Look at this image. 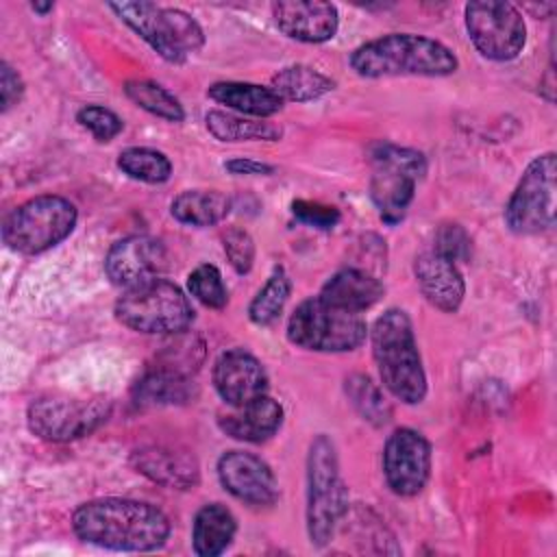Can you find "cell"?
<instances>
[{"instance_id":"obj_21","label":"cell","mask_w":557,"mask_h":557,"mask_svg":"<svg viewBox=\"0 0 557 557\" xmlns=\"http://www.w3.org/2000/svg\"><path fill=\"white\" fill-rule=\"evenodd\" d=\"M383 292L385 287L379 281V276L348 265L331 274L318 296L331 307H337L350 313H361L372 305H376Z\"/></svg>"},{"instance_id":"obj_34","label":"cell","mask_w":557,"mask_h":557,"mask_svg":"<svg viewBox=\"0 0 557 557\" xmlns=\"http://www.w3.org/2000/svg\"><path fill=\"white\" fill-rule=\"evenodd\" d=\"M222 246H224V255H226L231 268L237 274H248L252 270V263H255V239L250 237L248 231H244L239 226H231L222 235Z\"/></svg>"},{"instance_id":"obj_4","label":"cell","mask_w":557,"mask_h":557,"mask_svg":"<svg viewBox=\"0 0 557 557\" xmlns=\"http://www.w3.org/2000/svg\"><path fill=\"white\" fill-rule=\"evenodd\" d=\"M348 513V487L339 474L333 440L315 435L307 453V533L313 546H326Z\"/></svg>"},{"instance_id":"obj_18","label":"cell","mask_w":557,"mask_h":557,"mask_svg":"<svg viewBox=\"0 0 557 557\" xmlns=\"http://www.w3.org/2000/svg\"><path fill=\"white\" fill-rule=\"evenodd\" d=\"M413 276L422 296L440 311L455 313L466 296V281L455 261L435 250L420 252L413 261Z\"/></svg>"},{"instance_id":"obj_12","label":"cell","mask_w":557,"mask_h":557,"mask_svg":"<svg viewBox=\"0 0 557 557\" xmlns=\"http://www.w3.org/2000/svg\"><path fill=\"white\" fill-rule=\"evenodd\" d=\"M463 22L474 48L492 61L516 59L527 41V24L511 2L474 0L463 7Z\"/></svg>"},{"instance_id":"obj_15","label":"cell","mask_w":557,"mask_h":557,"mask_svg":"<svg viewBox=\"0 0 557 557\" xmlns=\"http://www.w3.org/2000/svg\"><path fill=\"white\" fill-rule=\"evenodd\" d=\"M168 268V248L150 235H131L115 242L104 257L109 281L122 289L161 276Z\"/></svg>"},{"instance_id":"obj_9","label":"cell","mask_w":557,"mask_h":557,"mask_svg":"<svg viewBox=\"0 0 557 557\" xmlns=\"http://www.w3.org/2000/svg\"><path fill=\"white\" fill-rule=\"evenodd\" d=\"M368 337L361 313H350L326 305L320 296L302 300L287 320V339L313 352H348Z\"/></svg>"},{"instance_id":"obj_13","label":"cell","mask_w":557,"mask_h":557,"mask_svg":"<svg viewBox=\"0 0 557 557\" xmlns=\"http://www.w3.org/2000/svg\"><path fill=\"white\" fill-rule=\"evenodd\" d=\"M431 474V444L416 429L392 431L383 446V476L398 496H416Z\"/></svg>"},{"instance_id":"obj_7","label":"cell","mask_w":557,"mask_h":557,"mask_svg":"<svg viewBox=\"0 0 557 557\" xmlns=\"http://www.w3.org/2000/svg\"><path fill=\"white\" fill-rule=\"evenodd\" d=\"M78 211L57 194H41L17 205L2 224V242L20 255H41L74 231Z\"/></svg>"},{"instance_id":"obj_2","label":"cell","mask_w":557,"mask_h":557,"mask_svg":"<svg viewBox=\"0 0 557 557\" xmlns=\"http://www.w3.org/2000/svg\"><path fill=\"white\" fill-rule=\"evenodd\" d=\"M348 63L363 78L450 76L459 65L448 46L416 33H389L363 41L350 52Z\"/></svg>"},{"instance_id":"obj_28","label":"cell","mask_w":557,"mask_h":557,"mask_svg":"<svg viewBox=\"0 0 557 557\" xmlns=\"http://www.w3.org/2000/svg\"><path fill=\"white\" fill-rule=\"evenodd\" d=\"M344 392L352 409L372 426H385L392 420V403L385 398L383 389L361 372H352L344 379Z\"/></svg>"},{"instance_id":"obj_11","label":"cell","mask_w":557,"mask_h":557,"mask_svg":"<svg viewBox=\"0 0 557 557\" xmlns=\"http://www.w3.org/2000/svg\"><path fill=\"white\" fill-rule=\"evenodd\" d=\"M557 159L555 152L537 154L522 172L505 205V224L516 235H537L555 224Z\"/></svg>"},{"instance_id":"obj_35","label":"cell","mask_w":557,"mask_h":557,"mask_svg":"<svg viewBox=\"0 0 557 557\" xmlns=\"http://www.w3.org/2000/svg\"><path fill=\"white\" fill-rule=\"evenodd\" d=\"M435 252L450 261H468L472 255V242L466 228L457 222H446L435 233Z\"/></svg>"},{"instance_id":"obj_10","label":"cell","mask_w":557,"mask_h":557,"mask_svg":"<svg viewBox=\"0 0 557 557\" xmlns=\"http://www.w3.org/2000/svg\"><path fill=\"white\" fill-rule=\"evenodd\" d=\"M111 416V400L102 396L48 394L35 398L26 409V422L33 435L46 442H74L91 435Z\"/></svg>"},{"instance_id":"obj_29","label":"cell","mask_w":557,"mask_h":557,"mask_svg":"<svg viewBox=\"0 0 557 557\" xmlns=\"http://www.w3.org/2000/svg\"><path fill=\"white\" fill-rule=\"evenodd\" d=\"M124 94L128 100H133L139 109L148 111L150 115H157L165 122H183L185 120V109H183L181 100L170 89H165L163 85H159L154 81H144V78L126 81Z\"/></svg>"},{"instance_id":"obj_19","label":"cell","mask_w":557,"mask_h":557,"mask_svg":"<svg viewBox=\"0 0 557 557\" xmlns=\"http://www.w3.org/2000/svg\"><path fill=\"white\" fill-rule=\"evenodd\" d=\"M131 463L139 474L168 490H194L200 481L196 457L170 446L135 448Z\"/></svg>"},{"instance_id":"obj_1","label":"cell","mask_w":557,"mask_h":557,"mask_svg":"<svg viewBox=\"0 0 557 557\" xmlns=\"http://www.w3.org/2000/svg\"><path fill=\"white\" fill-rule=\"evenodd\" d=\"M72 529L87 544L131 553L161 548L172 531L168 516L159 507L117 496L81 503L72 513Z\"/></svg>"},{"instance_id":"obj_31","label":"cell","mask_w":557,"mask_h":557,"mask_svg":"<svg viewBox=\"0 0 557 557\" xmlns=\"http://www.w3.org/2000/svg\"><path fill=\"white\" fill-rule=\"evenodd\" d=\"M117 168L133 181L161 185L172 174V161L154 148L131 146L117 154Z\"/></svg>"},{"instance_id":"obj_22","label":"cell","mask_w":557,"mask_h":557,"mask_svg":"<svg viewBox=\"0 0 557 557\" xmlns=\"http://www.w3.org/2000/svg\"><path fill=\"white\" fill-rule=\"evenodd\" d=\"M131 394L139 407L187 405L198 396V385L187 374L152 366L137 379Z\"/></svg>"},{"instance_id":"obj_8","label":"cell","mask_w":557,"mask_h":557,"mask_svg":"<svg viewBox=\"0 0 557 557\" xmlns=\"http://www.w3.org/2000/svg\"><path fill=\"white\" fill-rule=\"evenodd\" d=\"M370 200L385 224H398L416 196L418 181L426 174V157L416 148L379 141L370 150Z\"/></svg>"},{"instance_id":"obj_26","label":"cell","mask_w":557,"mask_h":557,"mask_svg":"<svg viewBox=\"0 0 557 557\" xmlns=\"http://www.w3.org/2000/svg\"><path fill=\"white\" fill-rule=\"evenodd\" d=\"M270 89L283 102H311L335 89V81L311 65L294 63L270 78Z\"/></svg>"},{"instance_id":"obj_38","label":"cell","mask_w":557,"mask_h":557,"mask_svg":"<svg viewBox=\"0 0 557 557\" xmlns=\"http://www.w3.org/2000/svg\"><path fill=\"white\" fill-rule=\"evenodd\" d=\"M224 170L235 176H268L274 172L272 165L255 161V159H246V157H235V159L224 161Z\"/></svg>"},{"instance_id":"obj_25","label":"cell","mask_w":557,"mask_h":557,"mask_svg":"<svg viewBox=\"0 0 557 557\" xmlns=\"http://www.w3.org/2000/svg\"><path fill=\"white\" fill-rule=\"evenodd\" d=\"M231 205V198L218 189H185L172 200L170 213L181 224L205 228L220 224L228 215Z\"/></svg>"},{"instance_id":"obj_32","label":"cell","mask_w":557,"mask_h":557,"mask_svg":"<svg viewBox=\"0 0 557 557\" xmlns=\"http://www.w3.org/2000/svg\"><path fill=\"white\" fill-rule=\"evenodd\" d=\"M189 294L209 309H224L228 302V289L222 272L213 263H202L187 276Z\"/></svg>"},{"instance_id":"obj_20","label":"cell","mask_w":557,"mask_h":557,"mask_svg":"<svg viewBox=\"0 0 557 557\" xmlns=\"http://www.w3.org/2000/svg\"><path fill=\"white\" fill-rule=\"evenodd\" d=\"M283 424V407L268 394L233 407V411L218 418V426L233 440L259 444L270 440Z\"/></svg>"},{"instance_id":"obj_3","label":"cell","mask_w":557,"mask_h":557,"mask_svg":"<svg viewBox=\"0 0 557 557\" xmlns=\"http://www.w3.org/2000/svg\"><path fill=\"white\" fill-rule=\"evenodd\" d=\"M368 335L383 387L405 405L422 403L426 396V372L407 311H383Z\"/></svg>"},{"instance_id":"obj_27","label":"cell","mask_w":557,"mask_h":557,"mask_svg":"<svg viewBox=\"0 0 557 557\" xmlns=\"http://www.w3.org/2000/svg\"><path fill=\"white\" fill-rule=\"evenodd\" d=\"M205 126L218 141H278L283 137V128L270 120L218 109L207 111Z\"/></svg>"},{"instance_id":"obj_36","label":"cell","mask_w":557,"mask_h":557,"mask_svg":"<svg viewBox=\"0 0 557 557\" xmlns=\"http://www.w3.org/2000/svg\"><path fill=\"white\" fill-rule=\"evenodd\" d=\"M292 213L302 224H309V226L322 228V231L333 228L342 218L337 207L324 205V202H318V200H302V198L292 202Z\"/></svg>"},{"instance_id":"obj_37","label":"cell","mask_w":557,"mask_h":557,"mask_svg":"<svg viewBox=\"0 0 557 557\" xmlns=\"http://www.w3.org/2000/svg\"><path fill=\"white\" fill-rule=\"evenodd\" d=\"M24 96V81L15 72L13 65L7 61L0 63V98H2V113H7L11 107H15Z\"/></svg>"},{"instance_id":"obj_39","label":"cell","mask_w":557,"mask_h":557,"mask_svg":"<svg viewBox=\"0 0 557 557\" xmlns=\"http://www.w3.org/2000/svg\"><path fill=\"white\" fill-rule=\"evenodd\" d=\"M30 9H33L35 13H39V15H46V13H50V11L54 9V4H52V2H33Z\"/></svg>"},{"instance_id":"obj_23","label":"cell","mask_w":557,"mask_h":557,"mask_svg":"<svg viewBox=\"0 0 557 557\" xmlns=\"http://www.w3.org/2000/svg\"><path fill=\"white\" fill-rule=\"evenodd\" d=\"M207 96L218 104L233 109L239 115L265 120L283 109V100L270 89V85L244 83V81H218L209 85Z\"/></svg>"},{"instance_id":"obj_6","label":"cell","mask_w":557,"mask_h":557,"mask_svg":"<svg viewBox=\"0 0 557 557\" xmlns=\"http://www.w3.org/2000/svg\"><path fill=\"white\" fill-rule=\"evenodd\" d=\"M109 9L168 63H183L205 46L202 26L183 9L154 2H109Z\"/></svg>"},{"instance_id":"obj_5","label":"cell","mask_w":557,"mask_h":557,"mask_svg":"<svg viewBox=\"0 0 557 557\" xmlns=\"http://www.w3.org/2000/svg\"><path fill=\"white\" fill-rule=\"evenodd\" d=\"M113 313L120 324L144 335H178L194 322V307L185 292L161 276L124 289Z\"/></svg>"},{"instance_id":"obj_17","label":"cell","mask_w":557,"mask_h":557,"mask_svg":"<svg viewBox=\"0 0 557 557\" xmlns=\"http://www.w3.org/2000/svg\"><path fill=\"white\" fill-rule=\"evenodd\" d=\"M272 17L276 28L289 39L302 44H322L335 37L339 28L337 7L320 0H283L274 2Z\"/></svg>"},{"instance_id":"obj_33","label":"cell","mask_w":557,"mask_h":557,"mask_svg":"<svg viewBox=\"0 0 557 557\" xmlns=\"http://www.w3.org/2000/svg\"><path fill=\"white\" fill-rule=\"evenodd\" d=\"M76 122L85 131H89L98 141H111L124 128L122 117L115 111L100 104H85L83 109H78Z\"/></svg>"},{"instance_id":"obj_24","label":"cell","mask_w":557,"mask_h":557,"mask_svg":"<svg viewBox=\"0 0 557 557\" xmlns=\"http://www.w3.org/2000/svg\"><path fill=\"white\" fill-rule=\"evenodd\" d=\"M237 520L222 503L202 505L191 522V548L200 557L222 555L235 540Z\"/></svg>"},{"instance_id":"obj_16","label":"cell","mask_w":557,"mask_h":557,"mask_svg":"<svg viewBox=\"0 0 557 557\" xmlns=\"http://www.w3.org/2000/svg\"><path fill=\"white\" fill-rule=\"evenodd\" d=\"M213 387L231 407H242L268 392L263 363L244 348L224 350L213 363Z\"/></svg>"},{"instance_id":"obj_30","label":"cell","mask_w":557,"mask_h":557,"mask_svg":"<svg viewBox=\"0 0 557 557\" xmlns=\"http://www.w3.org/2000/svg\"><path fill=\"white\" fill-rule=\"evenodd\" d=\"M289 294H292V281L283 268H276L248 305L250 322L257 326L274 324L283 313Z\"/></svg>"},{"instance_id":"obj_14","label":"cell","mask_w":557,"mask_h":557,"mask_svg":"<svg viewBox=\"0 0 557 557\" xmlns=\"http://www.w3.org/2000/svg\"><path fill=\"white\" fill-rule=\"evenodd\" d=\"M218 479L237 500L270 507L278 500V481L268 461L248 450H226L218 459Z\"/></svg>"}]
</instances>
